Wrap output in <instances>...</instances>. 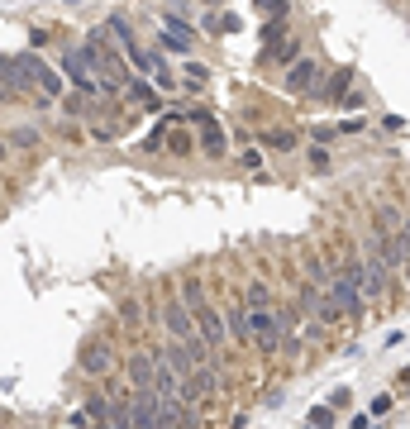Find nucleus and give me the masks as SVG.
I'll return each instance as SVG.
<instances>
[{
    "label": "nucleus",
    "mask_w": 410,
    "mask_h": 429,
    "mask_svg": "<svg viewBox=\"0 0 410 429\" xmlns=\"http://www.w3.org/2000/svg\"><path fill=\"white\" fill-rule=\"evenodd\" d=\"M14 143L29 148V143H38V134H34V129H14Z\"/></svg>",
    "instance_id": "obj_29"
},
{
    "label": "nucleus",
    "mask_w": 410,
    "mask_h": 429,
    "mask_svg": "<svg viewBox=\"0 0 410 429\" xmlns=\"http://www.w3.org/2000/svg\"><path fill=\"white\" fill-rule=\"evenodd\" d=\"M129 410H134V429H172L167 415H162V406H158V391H134Z\"/></svg>",
    "instance_id": "obj_6"
},
{
    "label": "nucleus",
    "mask_w": 410,
    "mask_h": 429,
    "mask_svg": "<svg viewBox=\"0 0 410 429\" xmlns=\"http://www.w3.org/2000/svg\"><path fill=\"white\" fill-rule=\"evenodd\" d=\"M401 248H406V258H410V214L401 219Z\"/></svg>",
    "instance_id": "obj_33"
},
{
    "label": "nucleus",
    "mask_w": 410,
    "mask_h": 429,
    "mask_svg": "<svg viewBox=\"0 0 410 429\" xmlns=\"http://www.w3.org/2000/svg\"><path fill=\"white\" fill-rule=\"evenodd\" d=\"M401 382H410V367H406V372H401Z\"/></svg>",
    "instance_id": "obj_34"
},
{
    "label": "nucleus",
    "mask_w": 410,
    "mask_h": 429,
    "mask_svg": "<svg viewBox=\"0 0 410 429\" xmlns=\"http://www.w3.org/2000/svg\"><path fill=\"white\" fill-rule=\"evenodd\" d=\"M382 129H391V134H401V129H406V119H401V114H387V119H382Z\"/></svg>",
    "instance_id": "obj_32"
},
{
    "label": "nucleus",
    "mask_w": 410,
    "mask_h": 429,
    "mask_svg": "<svg viewBox=\"0 0 410 429\" xmlns=\"http://www.w3.org/2000/svg\"><path fill=\"white\" fill-rule=\"evenodd\" d=\"M348 86H353V67H339V72H334V77L319 86V101H334V106H343Z\"/></svg>",
    "instance_id": "obj_14"
},
{
    "label": "nucleus",
    "mask_w": 410,
    "mask_h": 429,
    "mask_svg": "<svg viewBox=\"0 0 410 429\" xmlns=\"http://www.w3.org/2000/svg\"><path fill=\"white\" fill-rule=\"evenodd\" d=\"M162 48H172V53H191V43H196V34H191V24L182 19V14H162Z\"/></svg>",
    "instance_id": "obj_10"
},
{
    "label": "nucleus",
    "mask_w": 410,
    "mask_h": 429,
    "mask_svg": "<svg viewBox=\"0 0 410 429\" xmlns=\"http://www.w3.org/2000/svg\"><path fill=\"white\" fill-rule=\"evenodd\" d=\"M315 86H319V62H315V58H296L291 72H287V91H291V96H306Z\"/></svg>",
    "instance_id": "obj_12"
},
{
    "label": "nucleus",
    "mask_w": 410,
    "mask_h": 429,
    "mask_svg": "<svg viewBox=\"0 0 410 429\" xmlns=\"http://www.w3.org/2000/svg\"><path fill=\"white\" fill-rule=\"evenodd\" d=\"M105 429H134V410H129V401H110V410H105Z\"/></svg>",
    "instance_id": "obj_20"
},
{
    "label": "nucleus",
    "mask_w": 410,
    "mask_h": 429,
    "mask_svg": "<svg viewBox=\"0 0 410 429\" xmlns=\"http://www.w3.org/2000/svg\"><path fill=\"white\" fill-rule=\"evenodd\" d=\"M296 53H301V38H277V43H267V58H272V62H282V67H291V62H296Z\"/></svg>",
    "instance_id": "obj_18"
},
{
    "label": "nucleus",
    "mask_w": 410,
    "mask_h": 429,
    "mask_svg": "<svg viewBox=\"0 0 410 429\" xmlns=\"http://www.w3.org/2000/svg\"><path fill=\"white\" fill-rule=\"evenodd\" d=\"M119 315H124V324H143L138 320V301H119Z\"/></svg>",
    "instance_id": "obj_28"
},
{
    "label": "nucleus",
    "mask_w": 410,
    "mask_h": 429,
    "mask_svg": "<svg viewBox=\"0 0 410 429\" xmlns=\"http://www.w3.org/2000/svg\"><path fill=\"white\" fill-rule=\"evenodd\" d=\"M339 134H343L339 124H310V143H334Z\"/></svg>",
    "instance_id": "obj_24"
},
{
    "label": "nucleus",
    "mask_w": 410,
    "mask_h": 429,
    "mask_svg": "<svg viewBox=\"0 0 410 429\" xmlns=\"http://www.w3.org/2000/svg\"><path fill=\"white\" fill-rule=\"evenodd\" d=\"M358 253H363V296H367V306H377V301H387L391 267H387V258L377 253V238H367Z\"/></svg>",
    "instance_id": "obj_2"
},
{
    "label": "nucleus",
    "mask_w": 410,
    "mask_h": 429,
    "mask_svg": "<svg viewBox=\"0 0 410 429\" xmlns=\"http://www.w3.org/2000/svg\"><path fill=\"white\" fill-rule=\"evenodd\" d=\"M167 148H172V153H186V148H191V138H186V134H172V138H167Z\"/></svg>",
    "instance_id": "obj_30"
},
{
    "label": "nucleus",
    "mask_w": 410,
    "mask_h": 429,
    "mask_svg": "<svg viewBox=\"0 0 410 429\" xmlns=\"http://www.w3.org/2000/svg\"><path fill=\"white\" fill-rule=\"evenodd\" d=\"M191 119H196V129H201V153H205V158H224V153H229V143H224L219 119H210L205 110H191Z\"/></svg>",
    "instance_id": "obj_9"
},
{
    "label": "nucleus",
    "mask_w": 410,
    "mask_h": 429,
    "mask_svg": "<svg viewBox=\"0 0 410 429\" xmlns=\"http://www.w3.org/2000/svg\"><path fill=\"white\" fill-rule=\"evenodd\" d=\"M62 72H67V77L77 82V91H82V96H101V91H105L86 53H62Z\"/></svg>",
    "instance_id": "obj_5"
},
{
    "label": "nucleus",
    "mask_w": 410,
    "mask_h": 429,
    "mask_svg": "<svg viewBox=\"0 0 410 429\" xmlns=\"http://www.w3.org/2000/svg\"><path fill=\"white\" fill-rule=\"evenodd\" d=\"M243 306H277V301H272V286H267L263 277H248V286H243Z\"/></svg>",
    "instance_id": "obj_19"
},
{
    "label": "nucleus",
    "mask_w": 410,
    "mask_h": 429,
    "mask_svg": "<svg viewBox=\"0 0 410 429\" xmlns=\"http://www.w3.org/2000/svg\"><path fill=\"white\" fill-rule=\"evenodd\" d=\"M310 167L315 172H329V148L324 143H310Z\"/></svg>",
    "instance_id": "obj_25"
},
{
    "label": "nucleus",
    "mask_w": 410,
    "mask_h": 429,
    "mask_svg": "<svg viewBox=\"0 0 410 429\" xmlns=\"http://www.w3.org/2000/svg\"><path fill=\"white\" fill-rule=\"evenodd\" d=\"M182 82L196 91V86H205V82H210V72H205L201 62H186V67H182Z\"/></svg>",
    "instance_id": "obj_23"
},
{
    "label": "nucleus",
    "mask_w": 410,
    "mask_h": 429,
    "mask_svg": "<svg viewBox=\"0 0 410 429\" xmlns=\"http://www.w3.org/2000/svg\"><path fill=\"white\" fill-rule=\"evenodd\" d=\"M19 67H24V77H29V86L34 91H43V101H53L58 91H62V77L38 58V53H19Z\"/></svg>",
    "instance_id": "obj_4"
},
{
    "label": "nucleus",
    "mask_w": 410,
    "mask_h": 429,
    "mask_svg": "<svg viewBox=\"0 0 410 429\" xmlns=\"http://www.w3.org/2000/svg\"><path fill=\"white\" fill-rule=\"evenodd\" d=\"M177 296H182V301H186L191 310H201V306H205V282H201V277H186Z\"/></svg>",
    "instance_id": "obj_21"
},
{
    "label": "nucleus",
    "mask_w": 410,
    "mask_h": 429,
    "mask_svg": "<svg viewBox=\"0 0 410 429\" xmlns=\"http://www.w3.org/2000/svg\"><path fill=\"white\" fill-rule=\"evenodd\" d=\"M372 224H377V234H401V214H396V206H372Z\"/></svg>",
    "instance_id": "obj_17"
},
{
    "label": "nucleus",
    "mask_w": 410,
    "mask_h": 429,
    "mask_svg": "<svg viewBox=\"0 0 410 429\" xmlns=\"http://www.w3.org/2000/svg\"><path fill=\"white\" fill-rule=\"evenodd\" d=\"M196 334H201L205 343H210V353H219L224 343H229V324H224V315L205 301L201 310H196Z\"/></svg>",
    "instance_id": "obj_7"
},
{
    "label": "nucleus",
    "mask_w": 410,
    "mask_h": 429,
    "mask_svg": "<svg viewBox=\"0 0 410 429\" xmlns=\"http://www.w3.org/2000/svg\"><path fill=\"white\" fill-rule=\"evenodd\" d=\"M239 24H243L239 14H219V19H210V29H215V34H229V29L239 34Z\"/></svg>",
    "instance_id": "obj_26"
},
{
    "label": "nucleus",
    "mask_w": 410,
    "mask_h": 429,
    "mask_svg": "<svg viewBox=\"0 0 410 429\" xmlns=\"http://www.w3.org/2000/svg\"><path fill=\"white\" fill-rule=\"evenodd\" d=\"M114 367V343L110 339H91L86 348H82V372L86 377H105Z\"/></svg>",
    "instance_id": "obj_8"
},
{
    "label": "nucleus",
    "mask_w": 410,
    "mask_h": 429,
    "mask_svg": "<svg viewBox=\"0 0 410 429\" xmlns=\"http://www.w3.org/2000/svg\"><path fill=\"white\" fill-rule=\"evenodd\" d=\"M334 420H339V410L324 401V406H310V415H306V425L310 429H334Z\"/></svg>",
    "instance_id": "obj_22"
},
{
    "label": "nucleus",
    "mask_w": 410,
    "mask_h": 429,
    "mask_svg": "<svg viewBox=\"0 0 410 429\" xmlns=\"http://www.w3.org/2000/svg\"><path fill=\"white\" fill-rule=\"evenodd\" d=\"M224 324H229V339H234V343H253V324H248V306H229V310H224Z\"/></svg>",
    "instance_id": "obj_13"
},
{
    "label": "nucleus",
    "mask_w": 410,
    "mask_h": 429,
    "mask_svg": "<svg viewBox=\"0 0 410 429\" xmlns=\"http://www.w3.org/2000/svg\"><path fill=\"white\" fill-rule=\"evenodd\" d=\"M258 138H263V148H272V153H291V148L301 143V138H296V129H263Z\"/></svg>",
    "instance_id": "obj_15"
},
{
    "label": "nucleus",
    "mask_w": 410,
    "mask_h": 429,
    "mask_svg": "<svg viewBox=\"0 0 410 429\" xmlns=\"http://www.w3.org/2000/svg\"><path fill=\"white\" fill-rule=\"evenodd\" d=\"M324 401H329V406H334V410H343V406H348V401H353V391H348V387H334V391H329V396H324Z\"/></svg>",
    "instance_id": "obj_27"
},
{
    "label": "nucleus",
    "mask_w": 410,
    "mask_h": 429,
    "mask_svg": "<svg viewBox=\"0 0 410 429\" xmlns=\"http://www.w3.org/2000/svg\"><path fill=\"white\" fill-rule=\"evenodd\" d=\"M391 406H396V401H391V396H372V415H387V410H391Z\"/></svg>",
    "instance_id": "obj_31"
},
{
    "label": "nucleus",
    "mask_w": 410,
    "mask_h": 429,
    "mask_svg": "<svg viewBox=\"0 0 410 429\" xmlns=\"http://www.w3.org/2000/svg\"><path fill=\"white\" fill-rule=\"evenodd\" d=\"M215 387H219L215 363H196V372H191V391H196V396H215Z\"/></svg>",
    "instance_id": "obj_16"
},
{
    "label": "nucleus",
    "mask_w": 410,
    "mask_h": 429,
    "mask_svg": "<svg viewBox=\"0 0 410 429\" xmlns=\"http://www.w3.org/2000/svg\"><path fill=\"white\" fill-rule=\"evenodd\" d=\"M248 324H253V348L263 358H277V348L287 339V310H277V306H248Z\"/></svg>",
    "instance_id": "obj_1"
},
{
    "label": "nucleus",
    "mask_w": 410,
    "mask_h": 429,
    "mask_svg": "<svg viewBox=\"0 0 410 429\" xmlns=\"http://www.w3.org/2000/svg\"><path fill=\"white\" fill-rule=\"evenodd\" d=\"M129 382H134V391H153V382H158V353L138 348L129 358Z\"/></svg>",
    "instance_id": "obj_11"
},
{
    "label": "nucleus",
    "mask_w": 410,
    "mask_h": 429,
    "mask_svg": "<svg viewBox=\"0 0 410 429\" xmlns=\"http://www.w3.org/2000/svg\"><path fill=\"white\" fill-rule=\"evenodd\" d=\"M158 315H162V329H167L172 339H182V343H191V339H196V310H191L182 296H167Z\"/></svg>",
    "instance_id": "obj_3"
}]
</instances>
